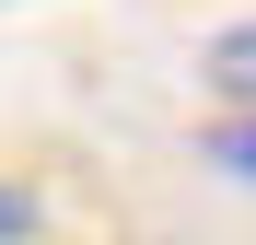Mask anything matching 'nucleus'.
I'll use <instances>...</instances> for the list:
<instances>
[{
	"label": "nucleus",
	"instance_id": "f257e3e1",
	"mask_svg": "<svg viewBox=\"0 0 256 245\" xmlns=\"http://www.w3.org/2000/svg\"><path fill=\"white\" fill-rule=\"evenodd\" d=\"M198 82H210L233 117H256V12H244V24H222V35L198 47Z\"/></svg>",
	"mask_w": 256,
	"mask_h": 245
},
{
	"label": "nucleus",
	"instance_id": "f03ea898",
	"mask_svg": "<svg viewBox=\"0 0 256 245\" xmlns=\"http://www.w3.org/2000/svg\"><path fill=\"white\" fill-rule=\"evenodd\" d=\"M210 163H222V175H244L256 187V117H210V140H198Z\"/></svg>",
	"mask_w": 256,
	"mask_h": 245
},
{
	"label": "nucleus",
	"instance_id": "7ed1b4c3",
	"mask_svg": "<svg viewBox=\"0 0 256 245\" xmlns=\"http://www.w3.org/2000/svg\"><path fill=\"white\" fill-rule=\"evenodd\" d=\"M24 222H35V198H24V187H0V245H12Z\"/></svg>",
	"mask_w": 256,
	"mask_h": 245
}]
</instances>
